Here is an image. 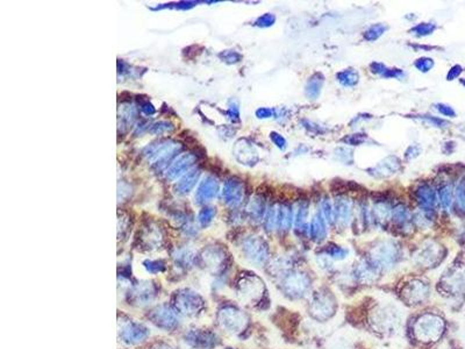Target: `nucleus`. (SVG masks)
<instances>
[{
    "mask_svg": "<svg viewBox=\"0 0 465 349\" xmlns=\"http://www.w3.org/2000/svg\"><path fill=\"white\" fill-rule=\"evenodd\" d=\"M183 147L179 143L165 140L153 143L143 150V156L156 170H162L167 167V164L172 163L173 159H176L178 154Z\"/></svg>",
    "mask_w": 465,
    "mask_h": 349,
    "instance_id": "obj_1",
    "label": "nucleus"
},
{
    "mask_svg": "<svg viewBox=\"0 0 465 349\" xmlns=\"http://www.w3.org/2000/svg\"><path fill=\"white\" fill-rule=\"evenodd\" d=\"M399 255L400 249L396 242L391 240L382 241L372 248L371 264L377 269H390L397 264Z\"/></svg>",
    "mask_w": 465,
    "mask_h": 349,
    "instance_id": "obj_2",
    "label": "nucleus"
},
{
    "mask_svg": "<svg viewBox=\"0 0 465 349\" xmlns=\"http://www.w3.org/2000/svg\"><path fill=\"white\" fill-rule=\"evenodd\" d=\"M445 330L443 320L434 314H425L415 323L414 333L420 341H436Z\"/></svg>",
    "mask_w": 465,
    "mask_h": 349,
    "instance_id": "obj_3",
    "label": "nucleus"
},
{
    "mask_svg": "<svg viewBox=\"0 0 465 349\" xmlns=\"http://www.w3.org/2000/svg\"><path fill=\"white\" fill-rule=\"evenodd\" d=\"M173 305L185 316H194L204 306L201 297L190 290H181L174 295Z\"/></svg>",
    "mask_w": 465,
    "mask_h": 349,
    "instance_id": "obj_4",
    "label": "nucleus"
},
{
    "mask_svg": "<svg viewBox=\"0 0 465 349\" xmlns=\"http://www.w3.org/2000/svg\"><path fill=\"white\" fill-rule=\"evenodd\" d=\"M242 251L246 258L255 264H262L269 258V247L260 236H248L242 243Z\"/></svg>",
    "mask_w": 465,
    "mask_h": 349,
    "instance_id": "obj_5",
    "label": "nucleus"
},
{
    "mask_svg": "<svg viewBox=\"0 0 465 349\" xmlns=\"http://www.w3.org/2000/svg\"><path fill=\"white\" fill-rule=\"evenodd\" d=\"M400 311L393 305L379 307L373 313V324L382 332H392L400 325Z\"/></svg>",
    "mask_w": 465,
    "mask_h": 349,
    "instance_id": "obj_6",
    "label": "nucleus"
},
{
    "mask_svg": "<svg viewBox=\"0 0 465 349\" xmlns=\"http://www.w3.org/2000/svg\"><path fill=\"white\" fill-rule=\"evenodd\" d=\"M219 321L222 328L230 333H239L246 327L247 318L240 310L227 306L219 312Z\"/></svg>",
    "mask_w": 465,
    "mask_h": 349,
    "instance_id": "obj_7",
    "label": "nucleus"
},
{
    "mask_svg": "<svg viewBox=\"0 0 465 349\" xmlns=\"http://www.w3.org/2000/svg\"><path fill=\"white\" fill-rule=\"evenodd\" d=\"M310 286V278L302 272H293L286 276L283 282V290L292 298H302L309 292Z\"/></svg>",
    "mask_w": 465,
    "mask_h": 349,
    "instance_id": "obj_8",
    "label": "nucleus"
},
{
    "mask_svg": "<svg viewBox=\"0 0 465 349\" xmlns=\"http://www.w3.org/2000/svg\"><path fill=\"white\" fill-rule=\"evenodd\" d=\"M244 184L236 178L225 181L222 188V198L229 207H237L242 204L244 198Z\"/></svg>",
    "mask_w": 465,
    "mask_h": 349,
    "instance_id": "obj_9",
    "label": "nucleus"
},
{
    "mask_svg": "<svg viewBox=\"0 0 465 349\" xmlns=\"http://www.w3.org/2000/svg\"><path fill=\"white\" fill-rule=\"evenodd\" d=\"M443 248L435 242H428L415 255V261L422 267H434L443 258Z\"/></svg>",
    "mask_w": 465,
    "mask_h": 349,
    "instance_id": "obj_10",
    "label": "nucleus"
},
{
    "mask_svg": "<svg viewBox=\"0 0 465 349\" xmlns=\"http://www.w3.org/2000/svg\"><path fill=\"white\" fill-rule=\"evenodd\" d=\"M219 180L213 176H207L200 181L198 190L195 192V202L198 205H205L213 200L219 193Z\"/></svg>",
    "mask_w": 465,
    "mask_h": 349,
    "instance_id": "obj_11",
    "label": "nucleus"
},
{
    "mask_svg": "<svg viewBox=\"0 0 465 349\" xmlns=\"http://www.w3.org/2000/svg\"><path fill=\"white\" fill-rule=\"evenodd\" d=\"M197 162V156L192 153H185L173 161L166 170V178L169 180H173L176 178L183 176L191 170L193 164Z\"/></svg>",
    "mask_w": 465,
    "mask_h": 349,
    "instance_id": "obj_12",
    "label": "nucleus"
},
{
    "mask_svg": "<svg viewBox=\"0 0 465 349\" xmlns=\"http://www.w3.org/2000/svg\"><path fill=\"white\" fill-rule=\"evenodd\" d=\"M149 319L153 324H155L157 327L163 328V330H172L177 326V318L174 313L166 305H162L156 307L149 314Z\"/></svg>",
    "mask_w": 465,
    "mask_h": 349,
    "instance_id": "obj_13",
    "label": "nucleus"
},
{
    "mask_svg": "<svg viewBox=\"0 0 465 349\" xmlns=\"http://www.w3.org/2000/svg\"><path fill=\"white\" fill-rule=\"evenodd\" d=\"M334 300L327 293H317L312 300L310 311L317 319H327L334 313Z\"/></svg>",
    "mask_w": 465,
    "mask_h": 349,
    "instance_id": "obj_14",
    "label": "nucleus"
},
{
    "mask_svg": "<svg viewBox=\"0 0 465 349\" xmlns=\"http://www.w3.org/2000/svg\"><path fill=\"white\" fill-rule=\"evenodd\" d=\"M120 337L128 345H136L145 341L148 337V330L142 325L128 321L121 327Z\"/></svg>",
    "mask_w": 465,
    "mask_h": 349,
    "instance_id": "obj_15",
    "label": "nucleus"
},
{
    "mask_svg": "<svg viewBox=\"0 0 465 349\" xmlns=\"http://www.w3.org/2000/svg\"><path fill=\"white\" fill-rule=\"evenodd\" d=\"M234 155L236 160L244 166H255L258 161V154L255 147L244 139H241L236 142L234 147Z\"/></svg>",
    "mask_w": 465,
    "mask_h": 349,
    "instance_id": "obj_16",
    "label": "nucleus"
},
{
    "mask_svg": "<svg viewBox=\"0 0 465 349\" xmlns=\"http://www.w3.org/2000/svg\"><path fill=\"white\" fill-rule=\"evenodd\" d=\"M334 211H335V222L341 228H345L351 221L352 215V202L349 198L344 197V195H338L335 199L334 202Z\"/></svg>",
    "mask_w": 465,
    "mask_h": 349,
    "instance_id": "obj_17",
    "label": "nucleus"
},
{
    "mask_svg": "<svg viewBox=\"0 0 465 349\" xmlns=\"http://www.w3.org/2000/svg\"><path fill=\"white\" fill-rule=\"evenodd\" d=\"M185 342L197 349H207L214 347L216 344L215 335L205 331L193 330L185 335Z\"/></svg>",
    "mask_w": 465,
    "mask_h": 349,
    "instance_id": "obj_18",
    "label": "nucleus"
},
{
    "mask_svg": "<svg viewBox=\"0 0 465 349\" xmlns=\"http://www.w3.org/2000/svg\"><path fill=\"white\" fill-rule=\"evenodd\" d=\"M403 295L411 304L422 303L429 297V286L421 281H413L405 286Z\"/></svg>",
    "mask_w": 465,
    "mask_h": 349,
    "instance_id": "obj_19",
    "label": "nucleus"
},
{
    "mask_svg": "<svg viewBox=\"0 0 465 349\" xmlns=\"http://www.w3.org/2000/svg\"><path fill=\"white\" fill-rule=\"evenodd\" d=\"M400 169V161L396 156H389L379 162L372 169H369L370 174L376 177H390Z\"/></svg>",
    "mask_w": 465,
    "mask_h": 349,
    "instance_id": "obj_20",
    "label": "nucleus"
},
{
    "mask_svg": "<svg viewBox=\"0 0 465 349\" xmlns=\"http://www.w3.org/2000/svg\"><path fill=\"white\" fill-rule=\"evenodd\" d=\"M415 198L422 207L431 211L438 204V194L435 188L429 184H422L415 191Z\"/></svg>",
    "mask_w": 465,
    "mask_h": 349,
    "instance_id": "obj_21",
    "label": "nucleus"
},
{
    "mask_svg": "<svg viewBox=\"0 0 465 349\" xmlns=\"http://www.w3.org/2000/svg\"><path fill=\"white\" fill-rule=\"evenodd\" d=\"M262 291H263V284L255 276L246 277L240 283V292L244 298L253 300L260 297Z\"/></svg>",
    "mask_w": 465,
    "mask_h": 349,
    "instance_id": "obj_22",
    "label": "nucleus"
},
{
    "mask_svg": "<svg viewBox=\"0 0 465 349\" xmlns=\"http://www.w3.org/2000/svg\"><path fill=\"white\" fill-rule=\"evenodd\" d=\"M199 176H200V171L198 169L188 170L187 173L183 174V176L180 177V179L178 180L176 186H174V190L179 194L188 193V192L192 191V188L195 186V184L198 183Z\"/></svg>",
    "mask_w": 465,
    "mask_h": 349,
    "instance_id": "obj_23",
    "label": "nucleus"
},
{
    "mask_svg": "<svg viewBox=\"0 0 465 349\" xmlns=\"http://www.w3.org/2000/svg\"><path fill=\"white\" fill-rule=\"evenodd\" d=\"M310 239L315 242H321L326 239L327 236V222L324 220L322 213H316L313 216L310 226Z\"/></svg>",
    "mask_w": 465,
    "mask_h": 349,
    "instance_id": "obj_24",
    "label": "nucleus"
},
{
    "mask_svg": "<svg viewBox=\"0 0 465 349\" xmlns=\"http://www.w3.org/2000/svg\"><path fill=\"white\" fill-rule=\"evenodd\" d=\"M292 206L288 202H282L277 206V229L286 232L291 228L292 221Z\"/></svg>",
    "mask_w": 465,
    "mask_h": 349,
    "instance_id": "obj_25",
    "label": "nucleus"
},
{
    "mask_svg": "<svg viewBox=\"0 0 465 349\" xmlns=\"http://www.w3.org/2000/svg\"><path fill=\"white\" fill-rule=\"evenodd\" d=\"M267 205H265V199L263 195H254L251 198L247 207V212L253 220L263 219L265 213H267Z\"/></svg>",
    "mask_w": 465,
    "mask_h": 349,
    "instance_id": "obj_26",
    "label": "nucleus"
},
{
    "mask_svg": "<svg viewBox=\"0 0 465 349\" xmlns=\"http://www.w3.org/2000/svg\"><path fill=\"white\" fill-rule=\"evenodd\" d=\"M324 77L321 73H314L309 78L305 86V94L309 99H316L321 93V89L323 86Z\"/></svg>",
    "mask_w": 465,
    "mask_h": 349,
    "instance_id": "obj_27",
    "label": "nucleus"
},
{
    "mask_svg": "<svg viewBox=\"0 0 465 349\" xmlns=\"http://www.w3.org/2000/svg\"><path fill=\"white\" fill-rule=\"evenodd\" d=\"M155 297V290L150 284H140L132 291L133 302L138 304H147Z\"/></svg>",
    "mask_w": 465,
    "mask_h": 349,
    "instance_id": "obj_28",
    "label": "nucleus"
},
{
    "mask_svg": "<svg viewBox=\"0 0 465 349\" xmlns=\"http://www.w3.org/2000/svg\"><path fill=\"white\" fill-rule=\"evenodd\" d=\"M370 69H371L372 73H376V75L384 77V78H401V77L404 76L403 70L387 68L385 64L378 62L371 63Z\"/></svg>",
    "mask_w": 465,
    "mask_h": 349,
    "instance_id": "obj_29",
    "label": "nucleus"
},
{
    "mask_svg": "<svg viewBox=\"0 0 465 349\" xmlns=\"http://www.w3.org/2000/svg\"><path fill=\"white\" fill-rule=\"evenodd\" d=\"M336 78L342 86L352 87V86L357 85V83L359 80V75L355 69L349 68V69L342 70V71L336 73Z\"/></svg>",
    "mask_w": 465,
    "mask_h": 349,
    "instance_id": "obj_30",
    "label": "nucleus"
},
{
    "mask_svg": "<svg viewBox=\"0 0 465 349\" xmlns=\"http://www.w3.org/2000/svg\"><path fill=\"white\" fill-rule=\"evenodd\" d=\"M372 214H373V220L376 222H385V220L389 218L390 214H392V209L386 202L384 201H377L375 205H373L372 208Z\"/></svg>",
    "mask_w": 465,
    "mask_h": 349,
    "instance_id": "obj_31",
    "label": "nucleus"
},
{
    "mask_svg": "<svg viewBox=\"0 0 465 349\" xmlns=\"http://www.w3.org/2000/svg\"><path fill=\"white\" fill-rule=\"evenodd\" d=\"M307 215H309V202L303 200L299 202L298 208H297L295 215V227L297 230H303L305 227Z\"/></svg>",
    "mask_w": 465,
    "mask_h": 349,
    "instance_id": "obj_32",
    "label": "nucleus"
},
{
    "mask_svg": "<svg viewBox=\"0 0 465 349\" xmlns=\"http://www.w3.org/2000/svg\"><path fill=\"white\" fill-rule=\"evenodd\" d=\"M223 253L219 249H214V248H211V249L207 250V253L204 254V261L207 264V267H212V268H219L220 264L223 262Z\"/></svg>",
    "mask_w": 465,
    "mask_h": 349,
    "instance_id": "obj_33",
    "label": "nucleus"
},
{
    "mask_svg": "<svg viewBox=\"0 0 465 349\" xmlns=\"http://www.w3.org/2000/svg\"><path fill=\"white\" fill-rule=\"evenodd\" d=\"M410 218L411 213L407 206L399 204L392 209V220L398 225H405V223L408 222Z\"/></svg>",
    "mask_w": 465,
    "mask_h": 349,
    "instance_id": "obj_34",
    "label": "nucleus"
},
{
    "mask_svg": "<svg viewBox=\"0 0 465 349\" xmlns=\"http://www.w3.org/2000/svg\"><path fill=\"white\" fill-rule=\"evenodd\" d=\"M277 204L269 206L264 215V225L268 232L277 229Z\"/></svg>",
    "mask_w": 465,
    "mask_h": 349,
    "instance_id": "obj_35",
    "label": "nucleus"
},
{
    "mask_svg": "<svg viewBox=\"0 0 465 349\" xmlns=\"http://www.w3.org/2000/svg\"><path fill=\"white\" fill-rule=\"evenodd\" d=\"M387 28L389 27L384 23L372 24V26H370L368 29L364 31V38L369 42L378 40V38L387 30Z\"/></svg>",
    "mask_w": 465,
    "mask_h": 349,
    "instance_id": "obj_36",
    "label": "nucleus"
},
{
    "mask_svg": "<svg viewBox=\"0 0 465 349\" xmlns=\"http://www.w3.org/2000/svg\"><path fill=\"white\" fill-rule=\"evenodd\" d=\"M121 124L129 126L132 125L136 119V108L133 105H124L120 108V117Z\"/></svg>",
    "mask_w": 465,
    "mask_h": 349,
    "instance_id": "obj_37",
    "label": "nucleus"
},
{
    "mask_svg": "<svg viewBox=\"0 0 465 349\" xmlns=\"http://www.w3.org/2000/svg\"><path fill=\"white\" fill-rule=\"evenodd\" d=\"M321 213H322L324 220L328 223L335 222V211H334V204L330 201L329 198H323L321 201Z\"/></svg>",
    "mask_w": 465,
    "mask_h": 349,
    "instance_id": "obj_38",
    "label": "nucleus"
},
{
    "mask_svg": "<svg viewBox=\"0 0 465 349\" xmlns=\"http://www.w3.org/2000/svg\"><path fill=\"white\" fill-rule=\"evenodd\" d=\"M439 200L441 202L443 208H449L453 202V188L450 185L446 184L440 187L439 190Z\"/></svg>",
    "mask_w": 465,
    "mask_h": 349,
    "instance_id": "obj_39",
    "label": "nucleus"
},
{
    "mask_svg": "<svg viewBox=\"0 0 465 349\" xmlns=\"http://www.w3.org/2000/svg\"><path fill=\"white\" fill-rule=\"evenodd\" d=\"M436 29V24L433 22H422L414 26L411 29V33L417 35V36H427L434 33Z\"/></svg>",
    "mask_w": 465,
    "mask_h": 349,
    "instance_id": "obj_40",
    "label": "nucleus"
},
{
    "mask_svg": "<svg viewBox=\"0 0 465 349\" xmlns=\"http://www.w3.org/2000/svg\"><path fill=\"white\" fill-rule=\"evenodd\" d=\"M174 129V126L171 124L169 121H159L154 124L152 127H150L148 131L149 133H152L154 135H160L164 134V133H170Z\"/></svg>",
    "mask_w": 465,
    "mask_h": 349,
    "instance_id": "obj_41",
    "label": "nucleus"
},
{
    "mask_svg": "<svg viewBox=\"0 0 465 349\" xmlns=\"http://www.w3.org/2000/svg\"><path fill=\"white\" fill-rule=\"evenodd\" d=\"M326 254L331 258V260L342 261L348 256L349 251L348 249H345V248L340 247V246H329L326 249Z\"/></svg>",
    "mask_w": 465,
    "mask_h": 349,
    "instance_id": "obj_42",
    "label": "nucleus"
},
{
    "mask_svg": "<svg viewBox=\"0 0 465 349\" xmlns=\"http://www.w3.org/2000/svg\"><path fill=\"white\" fill-rule=\"evenodd\" d=\"M214 215H215V208L205 207V208H202L200 212H199L198 221L202 227H205V226H207V225H209V223H211L213 218H214Z\"/></svg>",
    "mask_w": 465,
    "mask_h": 349,
    "instance_id": "obj_43",
    "label": "nucleus"
},
{
    "mask_svg": "<svg viewBox=\"0 0 465 349\" xmlns=\"http://www.w3.org/2000/svg\"><path fill=\"white\" fill-rule=\"evenodd\" d=\"M143 267L150 274H158L165 270V264L163 261H145Z\"/></svg>",
    "mask_w": 465,
    "mask_h": 349,
    "instance_id": "obj_44",
    "label": "nucleus"
},
{
    "mask_svg": "<svg viewBox=\"0 0 465 349\" xmlns=\"http://www.w3.org/2000/svg\"><path fill=\"white\" fill-rule=\"evenodd\" d=\"M276 21V16L271 13H265L263 15H261L258 19L255 21V26L261 27V28H268L272 26Z\"/></svg>",
    "mask_w": 465,
    "mask_h": 349,
    "instance_id": "obj_45",
    "label": "nucleus"
},
{
    "mask_svg": "<svg viewBox=\"0 0 465 349\" xmlns=\"http://www.w3.org/2000/svg\"><path fill=\"white\" fill-rule=\"evenodd\" d=\"M219 57L221 58L223 62L228 63V64H234V63L240 62L241 58H242V56H241L239 52H236L234 50H226V51L221 52V54L219 55Z\"/></svg>",
    "mask_w": 465,
    "mask_h": 349,
    "instance_id": "obj_46",
    "label": "nucleus"
},
{
    "mask_svg": "<svg viewBox=\"0 0 465 349\" xmlns=\"http://www.w3.org/2000/svg\"><path fill=\"white\" fill-rule=\"evenodd\" d=\"M414 65H415V68L419 70V71L428 72L429 70L433 69V66H434V61H433V59L429 58V57H421V58H419V59H417V61H415Z\"/></svg>",
    "mask_w": 465,
    "mask_h": 349,
    "instance_id": "obj_47",
    "label": "nucleus"
},
{
    "mask_svg": "<svg viewBox=\"0 0 465 349\" xmlns=\"http://www.w3.org/2000/svg\"><path fill=\"white\" fill-rule=\"evenodd\" d=\"M335 156H336L338 161H341L344 164L352 163V152L347 148H337L335 150Z\"/></svg>",
    "mask_w": 465,
    "mask_h": 349,
    "instance_id": "obj_48",
    "label": "nucleus"
},
{
    "mask_svg": "<svg viewBox=\"0 0 465 349\" xmlns=\"http://www.w3.org/2000/svg\"><path fill=\"white\" fill-rule=\"evenodd\" d=\"M270 139H271V141L272 143H274V145L277 147L278 149H281V150H285L286 149V147H288V142H286V140L284 136H282L281 134H279V133L277 132H272L270 133Z\"/></svg>",
    "mask_w": 465,
    "mask_h": 349,
    "instance_id": "obj_49",
    "label": "nucleus"
},
{
    "mask_svg": "<svg viewBox=\"0 0 465 349\" xmlns=\"http://www.w3.org/2000/svg\"><path fill=\"white\" fill-rule=\"evenodd\" d=\"M456 201L459 207L465 211V181H462L456 188Z\"/></svg>",
    "mask_w": 465,
    "mask_h": 349,
    "instance_id": "obj_50",
    "label": "nucleus"
},
{
    "mask_svg": "<svg viewBox=\"0 0 465 349\" xmlns=\"http://www.w3.org/2000/svg\"><path fill=\"white\" fill-rule=\"evenodd\" d=\"M365 140H366V135L365 134H352V135L345 136V138L342 140V141L347 143V145L359 146V145H362L363 142H365Z\"/></svg>",
    "mask_w": 465,
    "mask_h": 349,
    "instance_id": "obj_51",
    "label": "nucleus"
},
{
    "mask_svg": "<svg viewBox=\"0 0 465 349\" xmlns=\"http://www.w3.org/2000/svg\"><path fill=\"white\" fill-rule=\"evenodd\" d=\"M256 117L258 119H268L272 117H277V110L268 107H261L256 111Z\"/></svg>",
    "mask_w": 465,
    "mask_h": 349,
    "instance_id": "obj_52",
    "label": "nucleus"
},
{
    "mask_svg": "<svg viewBox=\"0 0 465 349\" xmlns=\"http://www.w3.org/2000/svg\"><path fill=\"white\" fill-rule=\"evenodd\" d=\"M435 108L442 115H446V117H450V118L456 117L455 110H454L452 106H449V105H447V104H436Z\"/></svg>",
    "mask_w": 465,
    "mask_h": 349,
    "instance_id": "obj_53",
    "label": "nucleus"
},
{
    "mask_svg": "<svg viewBox=\"0 0 465 349\" xmlns=\"http://www.w3.org/2000/svg\"><path fill=\"white\" fill-rule=\"evenodd\" d=\"M422 119H425L426 121L429 122V124L433 126H436V127H447L448 122L443 119L440 118H435V117H422Z\"/></svg>",
    "mask_w": 465,
    "mask_h": 349,
    "instance_id": "obj_54",
    "label": "nucleus"
},
{
    "mask_svg": "<svg viewBox=\"0 0 465 349\" xmlns=\"http://www.w3.org/2000/svg\"><path fill=\"white\" fill-rule=\"evenodd\" d=\"M463 71V69H462V66L461 65H454L452 69L449 70V72H448V75H447V79L448 80H454L455 78H457V77H459L461 73H462Z\"/></svg>",
    "mask_w": 465,
    "mask_h": 349,
    "instance_id": "obj_55",
    "label": "nucleus"
},
{
    "mask_svg": "<svg viewBox=\"0 0 465 349\" xmlns=\"http://www.w3.org/2000/svg\"><path fill=\"white\" fill-rule=\"evenodd\" d=\"M421 153V148L419 146H411L410 148L407 149L406 152V159L407 160H413L415 157L419 156V154Z\"/></svg>",
    "mask_w": 465,
    "mask_h": 349,
    "instance_id": "obj_56",
    "label": "nucleus"
},
{
    "mask_svg": "<svg viewBox=\"0 0 465 349\" xmlns=\"http://www.w3.org/2000/svg\"><path fill=\"white\" fill-rule=\"evenodd\" d=\"M140 108H141V111L146 115H153L156 111L155 107L153 106V104H150L148 100L145 101V103H141V105H140Z\"/></svg>",
    "mask_w": 465,
    "mask_h": 349,
    "instance_id": "obj_57",
    "label": "nucleus"
},
{
    "mask_svg": "<svg viewBox=\"0 0 465 349\" xmlns=\"http://www.w3.org/2000/svg\"><path fill=\"white\" fill-rule=\"evenodd\" d=\"M228 115L230 118V120L233 121H239L240 120V113H239V107L236 105H233V106L229 107L228 110Z\"/></svg>",
    "mask_w": 465,
    "mask_h": 349,
    "instance_id": "obj_58",
    "label": "nucleus"
},
{
    "mask_svg": "<svg viewBox=\"0 0 465 349\" xmlns=\"http://www.w3.org/2000/svg\"><path fill=\"white\" fill-rule=\"evenodd\" d=\"M153 349H171V348L167 347L166 345H156Z\"/></svg>",
    "mask_w": 465,
    "mask_h": 349,
    "instance_id": "obj_59",
    "label": "nucleus"
},
{
    "mask_svg": "<svg viewBox=\"0 0 465 349\" xmlns=\"http://www.w3.org/2000/svg\"><path fill=\"white\" fill-rule=\"evenodd\" d=\"M462 83H463V85H465V79H464V80H462Z\"/></svg>",
    "mask_w": 465,
    "mask_h": 349,
    "instance_id": "obj_60",
    "label": "nucleus"
},
{
    "mask_svg": "<svg viewBox=\"0 0 465 349\" xmlns=\"http://www.w3.org/2000/svg\"><path fill=\"white\" fill-rule=\"evenodd\" d=\"M228 349H232V348H228Z\"/></svg>",
    "mask_w": 465,
    "mask_h": 349,
    "instance_id": "obj_61",
    "label": "nucleus"
}]
</instances>
